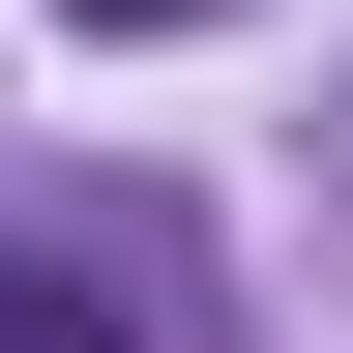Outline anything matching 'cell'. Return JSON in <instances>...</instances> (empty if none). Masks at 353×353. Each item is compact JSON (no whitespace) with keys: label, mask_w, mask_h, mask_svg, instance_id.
<instances>
[{"label":"cell","mask_w":353,"mask_h":353,"mask_svg":"<svg viewBox=\"0 0 353 353\" xmlns=\"http://www.w3.org/2000/svg\"><path fill=\"white\" fill-rule=\"evenodd\" d=\"M59 30H206V0H59Z\"/></svg>","instance_id":"7a4b0ae2"},{"label":"cell","mask_w":353,"mask_h":353,"mask_svg":"<svg viewBox=\"0 0 353 353\" xmlns=\"http://www.w3.org/2000/svg\"><path fill=\"white\" fill-rule=\"evenodd\" d=\"M0 353H118V294H59V265H0Z\"/></svg>","instance_id":"6da1fadb"}]
</instances>
